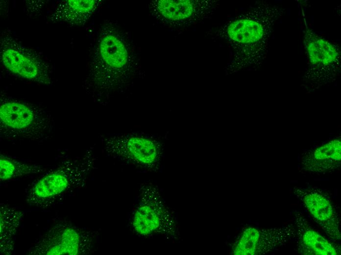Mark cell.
Returning <instances> with one entry per match:
<instances>
[{
	"mask_svg": "<svg viewBox=\"0 0 341 255\" xmlns=\"http://www.w3.org/2000/svg\"><path fill=\"white\" fill-rule=\"evenodd\" d=\"M272 23L266 22L253 18H244L233 21L227 27L226 33L230 41L242 50L251 51L260 50L261 46L267 45L269 36V26Z\"/></svg>",
	"mask_w": 341,
	"mask_h": 255,
	"instance_id": "obj_8",
	"label": "cell"
},
{
	"mask_svg": "<svg viewBox=\"0 0 341 255\" xmlns=\"http://www.w3.org/2000/svg\"><path fill=\"white\" fill-rule=\"evenodd\" d=\"M128 225L132 232L140 238L162 235L176 238L177 222L165 204L158 189L150 183L140 185L136 202L130 214Z\"/></svg>",
	"mask_w": 341,
	"mask_h": 255,
	"instance_id": "obj_4",
	"label": "cell"
},
{
	"mask_svg": "<svg viewBox=\"0 0 341 255\" xmlns=\"http://www.w3.org/2000/svg\"><path fill=\"white\" fill-rule=\"evenodd\" d=\"M192 0H159L156 9L162 18L170 22L183 21L196 17L200 6Z\"/></svg>",
	"mask_w": 341,
	"mask_h": 255,
	"instance_id": "obj_13",
	"label": "cell"
},
{
	"mask_svg": "<svg viewBox=\"0 0 341 255\" xmlns=\"http://www.w3.org/2000/svg\"><path fill=\"white\" fill-rule=\"evenodd\" d=\"M302 245L306 248V254L335 255V248L326 239L311 229H302Z\"/></svg>",
	"mask_w": 341,
	"mask_h": 255,
	"instance_id": "obj_16",
	"label": "cell"
},
{
	"mask_svg": "<svg viewBox=\"0 0 341 255\" xmlns=\"http://www.w3.org/2000/svg\"><path fill=\"white\" fill-rule=\"evenodd\" d=\"M46 169L42 166L23 163L1 154L0 156V179L8 180L24 176L43 173Z\"/></svg>",
	"mask_w": 341,
	"mask_h": 255,
	"instance_id": "obj_15",
	"label": "cell"
},
{
	"mask_svg": "<svg viewBox=\"0 0 341 255\" xmlns=\"http://www.w3.org/2000/svg\"><path fill=\"white\" fill-rule=\"evenodd\" d=\"M24 212L4 204L0 205V251L10 255L15 249V235Z\"/></svg>",
	"mask_w": 341,
	"mask_h": 255,
	"instance_id": "obj_11",
	"label": "cell"
},
{
	"mask_svg": "<svg viewBox=\"0 0 341 255\" xmlns=\"http://www.w3.org/2000/svg\"><path fill=\"white\" fill-rule=\"evenodd\" d=\"M99 237L97 231L69 223L57 224L28 249L31 255H84L93 252Z\"/></svg>",
	"mask_w": 341,
	"mask_h": 255,
	"instance_id": "obj_5",
	"label": "cell"
},
{
	"mask_svg": "<svg viewBox=\"0 0 341 255\" xmlns=\"http://www.w3.org/2000/svg\"><path fill=\"white\" fill-rule=\"evenodd\" d=\"M301 199L309 211L317 220L319 221L328 232L329 229H336L335 212L330 201L323 195L316 191L305 192Z\"/></svg>",
	"mask_w": 341,
	"mask_h": 255,
	"instance_id": "obj_12",
	"label": "cell"
},
{
	"mask_svg": "<svg viewBox=\"0 0 341 255\" xmlns=\"http://www.w3.org/2000/svg\"><path fill=\"white\" fill-rule=\"evenodd\" d=\"M97 0H63L57 5L49 19L53 22L79 26L92 15L97 7Z\"/></svg>",
	"mask_w": 341,
	"mask_h": 255,
	"instance_id": "obj_10",
	"label": "cell"
},
{
	"mask_svg": "<svg viewBox=\"0 0 341 255\" xmlns=\"http://www.w3.org/2000/svg\"><path fill=\"white\" fill-rule=\"evenodd\" d=\"M0 46L1 61L9 72L38 83L51 84L49 66L37 52L7 34L1 37Z\"/></svg>",
	"mask_w": 341,
	"mask_h": 255,
	"instance_id": "obj_6",
	"label": "cell"
},
{
	"mask_svg": "<svg viewBox=\"0 0 341 255\" xmlns=\"http://www.w3.org/2000/svg\"><path fill=\"white\" fill-rule=\"evenodd\" d=\"M95 160L92 150L82 156L64 160L28 186L26 201L40 208L53 205L64 195L84 185Z\"/></svg>",
	"mask_w": 341,
	"mask_h": 255,
	"instance_id": "obj_2",
	"label": "cell"
},
{
	"mask_svg": "<svg viewBox=\"0 0 341 255\" xmlns=\"http://www.w3.org/2000/svg\"><path fill=\"white\" fill-rule=\"evenodd\" d=\"M103 143L108 156L144 170L153 169L160 160L161 149L158 143L145 136L106 137L103 139Z\"/></svg>",
	"mask_w": 341,
	"mask_h": 255,
	"instance_id": "obj_7",
	"label": "cell"
},
{
	"mask_svg": "<svg viewBox=\"0 0 341 255\" xmlns=\"http://www.w3.org/2000/svg\"><path fill=\"white\" fill-rule=\"evenodd\" d=\"M85 88L97 99H106L118 88L132 68V50L128 38L106 25L94 40Z\"/></svg>",
	"mask_w": 341,
	"mask_h": 255,
	"instance_id": "obj_1",
	"label": "cell"
},
{
	"mask_svg": "<svg viewBox=\"0 0 341 255\" xmlns=\"http://www.w3.org/2000/svg\"><path fill=\"white\" fill-rule=\"evenodd\" d=\"M341 141L333 140L312 153V162L316 171H324L338 166L341 161Z\"/></svg>",
	"mask_w": 341,
	"mask_h": 255,
	"instance_id": "obj_14",
	"label": "cell"
},
{
	"mask_svg": "<svg viewBox=\"0 0 341 255\" xmlns=\"http://www.w3.org/2000/svg\"><path fill=\"white\" fill-rule=\"evenodd\" d=\"M54 127L52 116L41 106L9 97L0 99L1 138L41 141L49 138Z\"/></svg>",
	"mask_w": 341,
	"mask_h": 255,
	"instance_id": "obj_3",
	"label": "cell"
},
{
	"mask_svg": "<svg viewBox=\"0 0 341 255\" xmlns=\"http://www.w3.org/2000/svg\"><path fill=\"white\" fill-rule=\"evenodd\" d=\"M305 47L311 68L333 69L339 63V51L333 44L314 33L307 32Z\"/></svg>",
	"mask_w": 341,
	"mask_h": 255,
	"instance_id": "obj_9",
	"label": "cell"
}]
</instances>
